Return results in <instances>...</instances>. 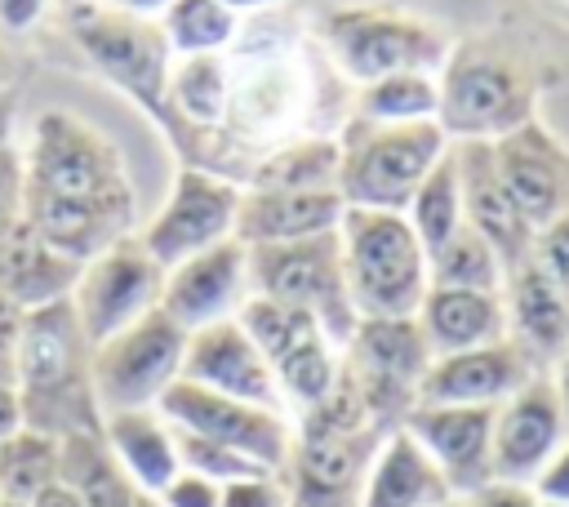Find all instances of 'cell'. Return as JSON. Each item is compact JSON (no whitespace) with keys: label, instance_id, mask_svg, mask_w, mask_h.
<instances>
[{"label":"cell","instance_id":"1","mask_svg":"<svg viewBox=\"0 0 569 507\" xmlns=\"http://www.w3.org/2000/svg\"><path fill=\"white\" fill-rule=\"evenodd\" d=\"M22 213L49 249L80 267L124 240L133 196L116 147L80 116L44 111L22 165Z\"/></svg>","mask_w":569,"mask_h":507},{"label":"cell","instance_id":"2","mask_svg":"<svg viewBox=\"0 0 569 507\" xmlns=\"http://www.w3.org/2000/svg\"><path fill=\"white\" fill-rule=\"evenodd\" d=\"M436 125L449 142H498L538 116V67L511 36H467L436 71Z\"/></svg>","mask_w":569,"mask_h":507},{"label":"cell","instance_id":"3","mask_svg":"<svg viewBox=\"0 0 569 507\" xmlns=\"http://www.w3.org/2000/svg\"><path fill=\"white\" fill-rule=\"evenodd\" d=\"M13 387L22 396L27 427L58 440L71 431H102V414L89 387V342L80 334L71 298L22 311Z\"/></svg>","mask_w":569,"mask_h":507},{"label":"cell","instance_id":"4","mask_svg":"<svg viewBox=\"0 0 569 507\" xmlns=\"http://www.w3.org/2000/svg\"><path fill=\"white\" fill-rule=\"evenodd\" d=\"M342 245V271L360 320H405L418 316L431 276H427V249L413 236L405 213L387 209H351L338 222Z\"/></svg>","mask_w":569,"mask_h":507},{"label":"cell","instance_id":"5","mask_svg":"<svg viewBox=\"0 0 569 507\" xmlns=\"http://www.w3.org/2000/svg\"><path fill=\"white\" fill-rule=\"evenodd\" d=\"M338 196L351 209H387L405 213L422 178L449 151V138L436 120L413 125H378L356 120L338 142Z\"/></svg>","mask_w":569,"mask_h":507},{"label":"cell","instance_id":"6","mask_svg":"<svg viewBox=\"0 0 569 507\" xmlns=\"http://www.w3.org/2000/svg\"><path fill=\"white\" fill-rule=\"evenodd\" d=\"M249 294L298 307L320 320L325 338L342 351L360 325L347 271H342V245L338 231L289 240V245H258L249 249Z\"/></svg>","mask_w":569,"mask_h":507},{"label":"cell","instance_id":"7","mask_svg":"<svg viewBox=\"0 0 569 507\" xmlns=\"http://www.w3.org/2000/svg\"><path fill=\"white\" fill-rule=\"evenodd\" d=\"M182 356L187 329H178L164 311H151L116 338L98 342L89 351V387L98 414L107 418L129 409H156L160 396L182 378Z\"/></svg>","mask_w":569,"mask_h":507},{"label":"cell","instance_id":"8","mask_svg":"<svg viewBox=\"0 0 569 507\" xmlns=\"http://www.w3.org/2000/svg\"><path fill=\"white\" fill-rule=\"evenodd\" d=\"M431 365L427 334L418 316L405 320H360L342 347V374L360 391V405L378 431L405 427L418 405V382Z\"/></svg>","mask_w":569,"mask_h":507},{"label":"cell","instance_id":"9","mask_svg":"<svg viewBox=\"0 0 569 507\" xmlns=\"http://www.w3.org/2000/svg\"><path fill=\"white\" fill-rule=\"evenodd\" d=\"M325 40L333 44L347 76H356L360 84H373L396 71H431L436 76L449 58V40L431 22L400 13V9H378V4L329 9Z\"/></svg>","mask_w":569,"mask_h":507},{"label":"cell","instance_id":"10","mask_svg":"<svg viewBox=\"0 0 569 507\" xmlns=\"http://www.w3.org/2000/svg\"><path fill=\"white\" fill-rule=\"evenodd\" d=\"M71 31H76L80 49L98 62V71H107L151 116L173 125V116H169V40L156 22L111 9V4H76Z\"/></svg>","mask_w":569,"mask_h":507},{"label":"cell","instance_id":"11","mask_svg":"<svg viewBox=\"0 0 569 507\" xmlns=\"http://www.w3.org/2000/svg\"><path fill=\"white\" fill-rule=\"evenodd\" d=\"M156 409L169 427L204 436L213 445H227V449L253 458L258 467H267L276 476H284V467H289V454H293V418L289 414L218 396V391H209L200 382H187V378H178L160 396Z\"/></svg>","mask_w":569,"mask_h":507},{"label":"cell","instance_id":"12","mask_svg":"<svg viewBox=\"0 0 569 507\" xmlns=\"http://www.w3.org/2000/svg\"><path fill=\"white\" fill-rule=\"evenodd\" d=\"M160 289H164V271L151 262V254L133 236L89 258L71 289V307H76L89 351L116 338L120 329L138 325L142 316L160 311Z\"/></svg>","mask_w":569,"mask_h":507},{"label":"cell","instance_id":"13","mask_svg":"<svg viewBox=\"0 0 569 507\" xmlns=\"http://www.w3.org/2000/svg\"><path fill=\"white\" fill-rule=\"evenodd\" d=\"M236 209H240V187L227 178H213L204 169H182L173 178L169 200L160 213L147 222L138 245L151 254L160 271L222 245L236 236Z\"/></svg>","mask_w":569,"mask_h":507},{"label":"cell","instance_id":"14","mask_svg":"<svg viewBox=\"0 0 569 507\" xmlns=\"http://www.w3.org/2000/svg\"><path fill=\"white\" fill-rule=\"evenodd\" d=\"M382 431H329L293 427V454L284 485L293 507H356Z\"/></svg>","mask_w":569,"mask_h":507},{"label":"cell","instance_id":"15","mask_svg":"<svg viewBox=\"0 0 569 507\" xmlns=\"http://www.w3.org/2000/svg\"><path fill=\"white\" fill-rule=\"evenodd\" d=\"M569 440V418L556 396L551 374H533L493 414V480L533 485L551 454Z\"/></svg>","mask_w":569,"mask_h":507},{"label":"cell","instance_id":"16","mask_svg":"<svg viewBox=\"0 0 569 507\" xmlns=\"http://www.w3.org/2000/svg\"><path fill=\"white\" fill-rule=\"evenodd\" d=\"M493 165L533 231L551 227L569 209V147L538 116L493 142Z\"/></svg>","mask_w":569,"mask_h":507},{"label":"cell","instance_id":"17","mask_svg":"<svg viewBox=\"0 0 569 507\" xmlns=\"http://www.w3.org/2000/svg\"><path fill=\"white\" fill-rule=\"evenodd\" d=\"M493 414L498 405H413L405 418L458 498L493 480Z\"/></svg>","mask_w":569,"mask_h":507},{"label":"cell","instance_id":"18","mask_svg":"<svg viewBox=\"0 0 569 507\" xmlns=\"http://www.w3.org/2000/svg\"><path fill=\"white\" fill-rule=\"evenodd\" d=\"M249 298V249L231 236L178 267L164 271V289H160V311L196 334L204 325L231 320Z\"/></svg>","mask_w":569,"mask_h":507},{"label":"cell","instance_id":"19","mask_svg":"<svg viewBox=\"0 0 569 507\" xmlns=\"http://www.w3.org/2000/svg\"><path fill=\"white\" fill-rule=\"evenodd\" d=\"M182 378L187 382H200V387H209L218 396H231V400H244V405H258V409L289 414L267 356L258 351V342L244 334V325L236 316L187 334Z\"/></svg>","mask_w":569,"mask_h":507},{"label":"cell","instance_id":"20","mask_svg":"<svg viewBox=\"0 0 569 507\" xmlns=\"http://www.w3.org/2000/svg\"><path fill=\"white\" fill-rule=\"evenodd\" d=\"M453 165H458V187H462V218L471 231L489 240V249L502 258L507 271L533 258V227L520 218L516 200L507 196L498 165H493V142H449Z\"/></svg>","mask_w":569,"mask_h":507},{"label":"cell","instance_id":"21","mask_svg":"<svg viewBox=\"0 0 569 507\" xmlns=\"http://www.w3.org/2000/svg\"><path fill=\"white\" fill-rule=\"evenodd\" d=\"M538 369L511 338L453 356H431L418 382V405H502Z\"/></svg>","mask_w":569,"mask_h":507},{"label":"cell","instance_id":"22","mask_svg":"<svg viewBox=\"0 0 569 507\" xmlns=\"http://www.w3.org/2000/svg\"><path fill=\"white\" fill-rule=\"evenodd\" d=\"M347 213V200L338 187L320 191H271V187H249L240 191L236 209V240L244 249L258 245H289V240H311L325 231H338Z\"/></svg>","mask_w":569,"mask_h":507},{"label":"cell","instance_id":"23","mask_svg":"<svg viewBox=\"0 0 569 507\" xmlns=\"http://www.w3.org/2000/svg\"><path fill=\"white\" fill-rule=\"evenodd\" d=\"M502 302H507V338L529 356L538 374H551V365L569 351V298L529 258L516 271H507Z\"/></svg>","mask_w":569,"mask_h":507},{"label":"cell","instance_id":"24","mask_svg":"<svg viewBox=\"0 0 569 507\" xmlns=\"http://www.w3.org/2000/svg\"><path fill=\"white\" fill-rule=\"evenodd\" d=\"M76 280H80V262L49 249L40 231L27 222V213L0 236V294L18 311H36L58 298H71Z\"/></svg>","mask_w":569,"mask_h":507},{"label":"cell","instance_id":"25","mask_svg":"<svg viewBox=\"0 0 569 507\" xmlns=\"http://www.w3.org/2000/svg\"><path fill=\"white\" fill-rule=\"evenodd\" d=\"M449 498L458 494L449 489L440 467L427 458V449L405 427H396L382 436L356 507H440Z\"/></svg>","mask_w":569,"mask_h":507},{"label":"cell","instance_id":"26","mask_svg":"<svg viewBox=\"0 0 569 507\" xmlns=\"http://www.w3.org/2000/svg\"><path fill=\"white\" fill-rule=\"evenodd\" d=\"M418 325L427 334L431 356H453V351L502 342L507 338V302H502V294L431 285L418 307Z\"/></svg>","mask_w":569,"mask_h":507},{"label":"cell","instance_id":"27","mask_svg":"<svg viewBox=\"0 0 569 507\" xmlns=\"http://www.w3.org/2000/svg\"><path fill=\"white\" fill-rule=\"evenodd\" d=\"M102 440L120 471L138 485V494H160L178 471V445L173 427L160 418V409H129V414H107L102 418Z\"/></svg>","mask_w":569,"mask_h":507},{"label":"cell","instance_id":"28","mask_svg":"<svg viewBox=\"0 0 569 507\" xmlns=\"http://www.w3.org/2000/svg\"><path fill=\"white\" fill-rule=\"evenodd\" d=\"M62 445V471L58 480L80 494L84 507H138V485L120 471L111 458L102 431H71L58 440Z\"/></svg>","mask_w":569,"mask_h":507},{"label":"cell","instance_id":"29","mask_svg":"<svg viewBox=\"0 0 569 507\" xmlns=\"http://www.w3.org/2000/svg\"><path fill=\"white\" fill-rule=\"evenodd\" d=\"M62 471V445L49 431L22 427L0 445V498L27 507Z\"/></svg>","mask_w":569,"mask_h":507},{"label":"cell","instance_id":"30","mask_svg":"<svg viewBox=\"0 0 569 507\" xmlns=\"http://www.w3.org/2000/svg\"><path fill=\"white\" fill-rule=\"evenodd\" d=\"M405 218H409V227H413V236L422 240V249H427V258L467 222L462 218V187H458V165H453V147L436 160V169L422 178V187L413 191V200H409V209H405Z\"/></svg>","mask_w":569,"mask_h":507},{"label":"cell","instance_id":"31","mask_svg":"<svg viewBox=\"0 0 569 507\" xmlns=\"http://www.w3.org/2000/svg\"><path fill=\"white\" fill-rule=\"evenodd\" d=\"M427 276L440 289H480V294H502L507 267L502 258L489 249V240L480 231H471L467 222L427 258Z\"/></svg>","mask_w":569,"mask_h":507},{"label":"cell","instance_id":"32","mask_svg":"<svg viewBox=\"0 0 569 507\" xmlns=\"http://www.w3.org/2000/svg\"><path fill=\"white\" fill-rule=\"evenodd\" d=\"M440 107V84L431 71H396L360 89L356 111L360 120L378 125H413V120H436Z\"/></svg>","mask_w":569,"mask_h":507},{"label":"cell","instance_id":"33","mask_svg":"<svg viewBox=\"0 0 569 507\" xmlns=\"http://www.w3.org/2000/svg\"><path fill=\"white\" fill-rule=\"evenodd\" d=\"M227 107V71L213 53H187L169 76V116L173 125H213Z\"/></svg>","mask_w":569,"mask_h":507},{"label":"cell","instance_id":"34","mask_svg":"<svg viewBox=\"0 0 569 507\" xmlns=\"http://www.w3.org/2000/svg\"><path fill=\"white\" fill-rule=\"evenodd\" d=\"M338 142H298L284 147L276 156H267L253 169L249 187H271V191H320V187H338Z\"/></svg>","mask_w":569,"mask_h":507},{"label":"cell","instance_id":"35","mask_svg":"<svg viewBox=\"0 0 569 507\" xmlns=\"http://www.w3.org/2000/svg\"><path fill=\"white\" fill-rule=\"evenodd\" d=\"M160 31H164L169 49H178L182 58L187 53H213L231 40L236 13L218 0H169Z\"/></svg>","mask_w":569,"mask_h":507},{"label":"cell","instance_id":"36","mask_svg":"<svg viewBox=\"0 0 569 507\" xmlns=\"http://www.w3.org/2000/svg\"><path fill=\"white\" fill-rule=\"evenodd\" d=\"M173 445H178V463L182 471H196V476H209L213 485H231V480H249V476H276L267 467H258L253 458L227 449V445H213L204 436H191V431H178L173 427Z\"/></svg>","mask_w":569,"mask_h":507},{"label":"cell","instance_id":"37","mask_svg":"<svg viewBox=\"0 0 569 507\" xmlns=\"http://www.w3.org/2000/svg\"><path fill=\"white\" fill-rule=\"evenodd\" d=\"M533 262L551 276V285L569 298V209L533 236Z\"/></svg>","mask_w":569,"mask_h":507},{"label":"cell","instance_id":"38","mask_svg":"<svg viewBox=\"0 0 569 507\" xmlns=\"http://www.w3.org/2000/svg\"><path fill=\"white\" fill-rule=\"evenodd\" d=\"M222 507H293L284 476H249L222 485Z\"/></svg>","mask_w":569,"mask_h":507},{"label":"cell","instance_id":"39","mask_svg":"<svg viewBox=\"0 0 569 507\" xmlns=\"http://www.w3.org/2000/svg\"><path fill=\"white\" fill-rule=\"evenodd\" d=\"M160 507H222V485H213L209 476H196V471H178L160 494H156Z\"/></svg>","mask_w":569,"mask_h":507},{"label":"cell","instance_id":"40","mask_svg":"<svg viewBox=\"0 0 569 507\" xmlns=\"http://www.w3.org/2000/svg\"><path fill=\"white\" fill-rule=\"evenodd\" d=\"M22 218V160L0 147V236Z\"/></svg>","mask_w":569,"mask_h":507},{"label":"cell","instance_id":"41","mask_svg":"<svg viewBox=\"0 0 569 507\" xmlns=\"http://www.w3.org/2000/svg\"><path fill=\"white\" fill-rule=\"evenodd\" d=\"M533 494L538 503H565L569 507V440L551 454V463L533 476Z\"/></svg>","mask_w":569,"mask_h":507},{"label":"cell","instance_id":"42","mask_svg":"<svg viewBox=\"0 0 569 507\" xmlns=\"http://www.w3.org/2000/svg\"><path fill=\"white\" fill-rule=\"evenodd\" d=\"M467 507H538V494H533V485L489 480L476 494H467Z\"/></svg>","mask_w":569,"mask_h":507},{"label":"cell","instance_id":"43","mask_svg":"<svg viewBox=\"0 0 569 507\" xmlns=\"http://www.w3.org/2000/svg\"><path fill=\"white\" fill-rule=\"evenodd\" d=\"M44 13V0H0V27L4 31H31Z\"/></svg>","mask_w":569,"mask_h":507},{"label":"cell","instance_id":"44","mask_svg":"<svg viewBox=\"0 0 569 507\" xmlns=\"http://www.w3.org/2000/svg\"><path fill=\"white\" fill-rule=\"evenodd\" d=\"M22 427H27V418H22V396H18L13 382H0V445H4L13 431H22Z\"/></svg>","mask_w":569,"mask_h":507},{"label":"cell","instance_id":"45","mask_svg":"<svg viewBox=\"0 0 569 507\" xmlns=\"http://www.w3.org/2000/svg\"><path fill=\"white\" fill-rule=\"evenodd\" d=\"M27 507H84V503H80V494H76L71 485L53 480V485H49V489H40V494H36Z\"/></svg>","mask_w":569,"mask_h":507},{"label":"cell","instance_id":"46","mask_svg":"<svg viewBox=\"0 0 569 507\" xmlns=\"http://www.w3.org/2000/svg\"><path fill=\"white\" fill-rule=\"evenodd\" d=\"M111 9H124L133 18H147V13H164L169 0H111Z\"/></svg>","mask_w":569,"mask_h":507},{"label":"cell","instance_id":"47","mask_svg":"<svg viewBox=\"0 0 569 507\" xmlns=\"http://www.w3.org/2000/svg\"><path fill=\"white\" fill-rule=\"evenodd\" d=\"M551 382H556V396H560V405H565V418H569V351L551 365Z\"/></svg>","mask_w":569,"mask_h":507},{"label":"cell","instance_id":"48","mask_svg":"<svg viewBox=\"0 0 569 507\" xmlns=\"http://www.w3.org/2000/svg\"><path fill=\"white\" fill-rule=\"evenodd\" d=\"M218 4H227V9H258V4H271V0H218Z\"/></svg>","mask_w":569,"mask_h":507},{"label":"cell","instance_id":"49","mask_svg":"<svg viewBox=\"0 0 569 507\" xmlns=\"http://www.w3.org/2000/svg\"><path fill=\"white\" fill-rule=\"evenodd\" d=\"M138 507H160V503H156L151 494H142V498H138Z\"/></svg>","mask_w":569,"mask_h":507},{"label":"cell","instance_id":"50","mask_svg":"<svg viewBox=\"0 0 569 507\" xmlns=\"http://www.w3.org/2000/svg\"><path fill=\"white\" fill-rule=\"evenodd\" d=\"M440 507H467V498H449V503H440Z\"/></svg>","mask_w":569,"mask_h":507},{"label":"cell","instance_id":"51","mask_svg":"<svg viewBox=\"0 0 569 507\" xmlns=\"http://www.w3.org/2000/svg\"><path fill=\"white\" fill-rule=\"evenodd\" d=\"M538 507H565V503H538Z\"/></svg>","mask_w":569,"mask_h":507},{"label":"cell","instance_id":"52","mask_svg":"<svg viewBox=\"0 0 569 507\" xmlns=\"http://www.w3.org/2000/svg\"><path fill=\"white\" fill-rule=\"evenodd\" d=\"M0 133H4V129H0ZM0 147H4V138H0Z\"/></svg>","mask_w":569,"mask_h":507},{"label":"cell","instance_id":"53","mask_svg":"<svg viewBox=\"0 0 569 507\" xmlns=\"http://www.w3.org/2000/svg\"><path fill=\"white\" fill-rule=\"evenodd\" d=\"M0 503H4V498H0Z\"/></svg>","mask_w":569,"mask_h":507}]
</instances>
